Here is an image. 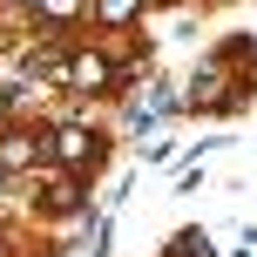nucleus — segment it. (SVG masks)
Segmentation results:
<instances>
[{"instance_id": "obj_1", "label": "nucleus", "mask_w": 257, "mask_h": 257, "mask_svg": "<svg viewBox=\"0 0 257 257\" xmlns=\"http://www.w3.org/2000/svg\"><path fill=\"white\" fill-rule=\"evenodd\" d=\"M61 163H88V128H61Z\"/></svg>"}, {"instance_id": "obj_2", "label": "nucleus", "mask_w": 257, "mask_h": 257, "mask_svg": "<svg viewBox=\"0 0 257 257\" xmlns=\"http://www.w3.org/2000/svg\"><path fill=\"white\" fill-rule=\"evenodd\" d=\"M27 156H34V142H27V136H7V142H0V163H27Z\"/></svg>"}, {"instance_id": "obj_3", "label": "nucleus", "mask_w": 257, "mask_h": 257, "mask_svg": "<svg viewBox=\"0 0 257 257\" xmlns=\"http://www.w3.org/2000/svg\"><path fill=\"white\" fill-rule=\"evenodd\" d=\"M75 81H81V88H102L108 68H102V61H75Z\"/></svg>"}, {"instance_id": "obj_4", "label": "nucleus", "mask_w": 257, "mask_h": 257, "mask_svg": "<svg viewBox=\"0 0 257 257\" xmlns=\"http://www.w3.org/2000/svg\"><path fill=\"white\" fill-rule=\"evenodd\" d=\"M136 14V0H102V21H128Z\"/></svg>"}, {"instance_id": "obj_5", "label": "nucleus", "mask_w": 257, "mask_h": 257, "mask_svg": "<svg viewBox=\"0 0 257 257\" xmlns=\"http://www.w3.org/2000/svg\"><path fill=\"white\" fill-rule=\"evenodd\" d=\"M0 257H7V244H0Z\"/></svg>"}]
</instances>
